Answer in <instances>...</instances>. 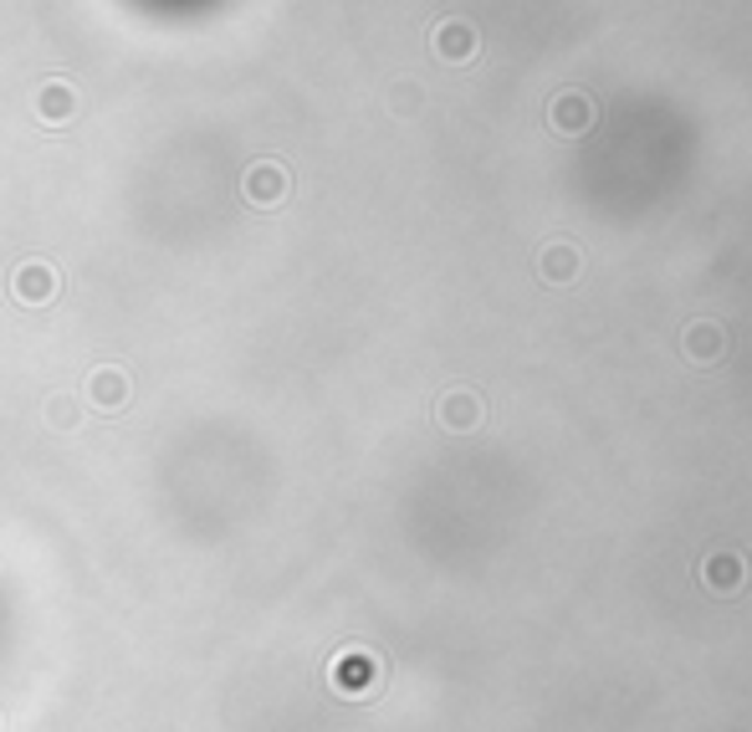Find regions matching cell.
<instances>
[{"instance_id": "obj_2", "label": "cell", "mask_w": 752, "mask_h": 732, "mask_svg": "<svg viewBox=\"0 0 752 732\" xmlns=\"http://www.w3.org/2000/svg\"><path fill=\"white\" fill-rule=\"evenodd\" d=\"M726 354V333L717 328V323H697V328H687V359L691 364H717Z\"/></svg>"}, {"instance_id": "obj_8", "label": "cell", "mask_w": 752, "mask_h": 732, "mask_svg": "<svg viewBox=\"0 0 752 732\" xmlns=\"http://www.w3.org/2000/svg\"><path fill=\"white\" fill-rule=\"evenodd\" d=\"M466 47H471L466 27H446V37H440V52H446V57H466Z\"/></svg>"}, {"instance_id": "obj_3", "label": "cell", "mask_w": 752, "mask_h": 732, "mask_svg": "<svg viewBox=\"0 0 752 732\" xmlns=\"http://www.w3.org/2000/svg\"><path fill=\"white\" fill-rule=\"evenodd\" d=\"M440 426H446V430H471V426H481V399L466 395V389L446 395V399H440Z\"/></svg>"}, {"instance_id": "obj_5", "label": "cell", "mask_w": 752, "mask_h": 732, "mask_svg": "<svg viewBox=\"0 0 752 732\" xmlns=\"http://www.w3.org/2000/svg\"><path fill=\"white\" fill-rule=\"evenodd\" d=\"M282 190H287V180H282L277 164H262L256 174H246V195H251V200H262V205H277Z\"/></svg>"}, {"instance_id": "obj_4", "label": "cell", "mask_w": 752, "mask_h": 732, "mask_svg": "<svg viewBox=\"0 0 752 732\" xmlns=\"http://www.w3.org/2000/svg\"><path fill=\"white\" fill-rule=\"evenodd\" d=\"M57 293V277H52V266H21V272H16V297H21V303H47V297Z\"/></svg>"}, {"instance_id": "obj_1", "label": "cell", "mask_w": 752, "mask_h": 732, "mask_svg": "<svg viewBox=\"0 0 752 732\" xmlns=\"http://www.w3.org/2000/svg\"><path fill=\"white\" fill-rule=\"evenodd\" d=\"M701 584L722 599H738L742 589H748V559H742L738 548H712V553L701 559Z\"/></svg>"}, {"instance_id": "obj_6", "label": "cell", "mask_w": 752, "mask_h": 732, "mask_svg": "<svg viewBox=\"0 0 752 732\" xmlns=\"http://www.w3.org/2000/svg\"><path fill=\"white\" fill-rule=\"evenodd\" d=\"M573 272H579V252L573 246H548L542 252V277L548 282H573Z\"/></svg>"}, {"instance_id": "obj_7", "label": "cell", "mask_w": 752, "mask_h": 732, "mask_svg": "<svg viewBox=\"0 0 752 732\" xmlns=\"http://www.w3.org/2000/svg\"><path fill=\"white\" fill-rule=\"evenodd\" d=\"M553 123H558L563 133H583V129H589V103L568 93L563 103H553Z\"/></svg>"}]
</instances>
